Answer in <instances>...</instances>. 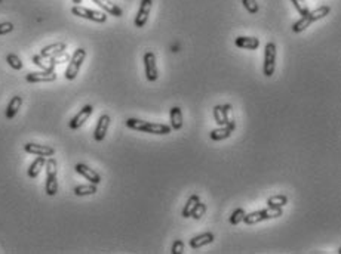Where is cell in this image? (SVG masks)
Instances as JSON below:
<instances>
[{"mask_svg": "<svg viewBox=\"0 0 341 254\" xmlns=\"http://www.w3.org/2000/svg\"><path fill=\"white\" fill-rule=\"evenodd\" d=\"M242 5L243 8L249 12V14H257L260 6L257 3V0H242Z\"/></svg>", "mask_w": 341, "mask_h": 254, "instance_id": "4dcf8cb0", "label": "cell"}, {"mask_svg": "<svg viewBox=\"0 0 341 254\" xmlns=\"http://www.w3.org/2000/svg\"><path fill=\"white\" fill-rule=\"evenodd\" d=\"M232 110L230 104H224V105H215L214 107V120L218 126H224L227 124L229 120V113Z\"/></svg>", "mask_w": 341, "mask_h": 254, "instance_id": "2e32d148", "label": "cell"}, {"mask_svg": "<svg viewBox=\"0 0 341 254\" xmlns=\"http://www.w3.org/2000/svg\"><path fill=\"white\" fill-rule=\"evenodd\" d=\"M92 111H94L92 105H85V107L70 120V129H73V130L80 129V127L85 124V121L92 115Z\"/></svg>", "mask_w": 341, "mask_h": 254, "instance_id": "7c38bea8", "label": "cell"}, {"mask_svg": "<svg viewBox=\"0 0 341 254\" xmlns=\"http://www.w3.org/2000/svg\"><path fill=\"white\" fill-rule=\"evenodd\" d=\"M169 115H170V129L174 130H180L183 127V111L180 107H172L169 110Z\"/></svg>", "mask_w": 341, "mask_h": 254, "instance_id": "44dd1931", "label": "cell"}, {"mask_svg": "<svg viewBox=\"0 0 341 254\" xmlns=\"http://www.w3.org/2000/svg\"><path fill=\"white\" fill-rule=\"evenodd\" d=\"M85 58H86V51L83 48H79V49L74 51L73 56L70 58V64H68V67L66 70V74H64L67 80H74L77 77L79 70H80L83 61H85Z\"/></svg>", "mask_w": 341, "mask_h": 254, "instance_id": "5b68a950", "label": "cell"}, {"mask_svg": "<svg viewBox=\"0 0 341 254\" xmlns=\"http://www.w3.org/2000/svg\"><path fill=\"white\" fill-rule=\"evenodd\" d=\"M170 253H172V254H183L184 253V242L181 239H177L172 244V250H170Z\"/></svg>", "mask_w": 341, "mask_h": 254, "instance_id": "1f68e13d", "label": "cell"}, {"mask_svg": "<svg viewBox=\"0 0 341 254\" xmlns=\"http://www.w3.org/2000/svg\"><path fill=\"white\" fill-rule=\"evenodd\" d=\"M283 214L282 208L279 207H267L264 210H258V211H252L249 214H245L243 220L246 225H255V223H260V222H264V220H269V219H276V217H280Z\"/></svg>", "mask_w": 341, "mask_h": 254, "instance_id": "3957f363", "label": "cell"}, {"mask_svg": "<svg viewBox=\"0 0 341 254\" xmlns=\"http://www.w3.org/2000/svg\"><path fill=\"white\" fill-rule=\"evenodd\" d=\"M110 115L108 114H102L100 118H98V123H97V127H95V132H94V138L97 142H101L104 141L105 135H107V130L110 127Z\"/></svg>", "mask_w": 341, "mask_h": 254, "instance_id": "4fadbf2b", "label": "cell"}, {"mask_svg": "<svg viewBox=\"0 0 341 254\" xmlns=\"http://www.w3.org/2000/svg\"><path fill=\"white\" fill-rule=\"evenodd\" d=\"M214 241V233L211 232H205V233H201V235H196L190 239V247L193 250H198V248H202L208 244H211Z\"/></svg>", "mask_w": 341, "mask_h": 254, "instance_id": "d6986e66", "label": "cell"}, {"mask_svg": "<svg viewBox=\"0 0 341 254\" xmlns=\"http://www.w3.org/2000/svg\"><path fill=\"white\" fill-rule=\"evenodd\" d=\"M21 105H23V98H21V96H14V98L9 101V104H8V108H6V118H8V120H12V118L18 114Z\"/></svg>", "mask_w": 341, "mask_h": 254, "instance_id": "603a6c76", "label": "cell"}, {"mask_svg": "<svg viewBox=\"0 0 341 254\" xmlns=\"http://www.w3.org/2000/svg\"><path fill=\"white\" fill-rule=\"evenodd\" d=\"M45 164H46V158H45L43 155H37V158H36V160L32 163V166L29 167V171H27L29 177L36 179V177L40 174V171H42V169H43Z\"/></svg>", "mask_w": 341, "mask_h": 254, "instance_id": "7402d4cb", "label": "cell"}, {"mask_svg": "<svg viewBox=\"0 0 341 254\" xmlns=\"http://www.w3.org/2000/svg\"><path fill=\"white\" fill-rule=\"evenodd\" d=\"M0 3H2V0H0Z\"/></svg>", "mask_w": 341, "mask_h": 254, "instance_id": "e575fe53", "label": "cell"}, {"mask_svg": "<svg viewBox=\"0 0 341 254\" xmlns=\"http://www.w3.org/2000/svg\"><path fill=\"white\" fill-rule=\"evenodd\" d=\"M144 68H145V77L148 82H156L159 79V71L156 65V55L151 51H147L144 54Z\"/></svg>", "mask_w": 341, "mask_h": 254, "instance_id": "ba28073f", "label": "cell"}, {"mask_svg": "<svg viewBox=\"0 0 341 254\" xmlns=\"http://www.w3.org/2000/svg\"><path fill=\"white\" fill-rule=\"evenodd\" d=\"M92 2H94L95 5H98L104 12H107V14L116 17V18L123 17V11H122L116 3L110 2V0H92Z\"/></svg>", "mask_w": 341, "mask_h": 254, "instance_id": "e0dca14e", "label": "cell"}, {"mask_svg": "<svg viewBox=\"0 0 341 254\" xmlns=\"http://www.w3.org/2000/svg\"><path fill=\"white\" fill-rule=\"evenodd\" d=\"M151 6H153V0H141L139 3V8H138V14L135 17V27L138 28H142L147 21H148V17H150V11H151Z\"/></svg>", "mask_w": 341, "mask_h": 254, "instance_id": "9c48e42d", "label": "cell"}, {"mask_svg": "<svg viewBox=\"0 0 341 254\" xmlns=\"http://www.w3.org/2000/svg\"><path fill=\"white\" fill-rule=\"evenodd\" d=\"M235 45L240 49H249V51H254V49H258L260 46V40L257 37H246V36H239L236 37L235 40Z\"/></svg>", "mask_w": 341, "mask_h": 254, "instance_id": "ffe728a7", "label": "cell"}, {"mask_svg": "<svg viewBox=\"0 0 341 254\" xmlns=\"http://www.w3.org/2000/svg\"><path fill=\"white\" fill-rule=\"evenodd\" d=\"M73 3H76V5H79V3H82V0H73Z\"/></svg>", "mask_w": 341, "mask_h": 254, "instance_id": "836d02e7", "label": "cell"}, {"mask_svg": "<svg viewBox=\"0 0 341 254\" xmlns=\"http://www.w3.org/2000/svg\"><path fill=\"white\" fill-rule=\"evenodd\" d=\"M245 214H246V213H245V210H243V208H236V210L232 213V216H230V223H232V225H235V226H236V225H239V223L243 220Z\"/></svg>", "mask_w": 341, "mask_h": 254, "instance_id": "83f0119b", "label": "cell"}, {"mask_svg": "<svg viewBox=\"0 0 341 254\" xmlns=\"http://www.w3.org/2000/svg\"><path fill=\"white\" fill-rule=\"evenodd\" d=\"M26 80L29 83H49V82H55L57 80V74L54 70H43L40 73H29L26 76Z\"/></svg>", "mask_w": 341, "mask_h": 254, "instance_id": "30bf717a", "label": "cell"}, {"mask_svg": "<svg viewBox=\"0 0 341 254\" xmlns=\"http://www.w3.org/2000/svg\"><path fill=\"white\" fill-rule=\"evenodd\" d=\"M71 14L79 17V18H85V20H89V21H94V23H105L107 21V15L105 12H100V11H94V9H88V8H83L80 5H76L71 8Z\"/></svg>", "mask_w": 341, "mask_h": 254, "instance_id": "8992f818", "label": "cell"}, {"mask_svg": "<svg viewBox=\"0 0 341 254\" xmlns=\"http://www.w3.org/2000/svg\"><path fill=\"white\" fill-rule=\"evenodd\" d=\"M205 211H206V205L204 204V202H198V205L195 207V210L192 211V216L190 217H193L195 220H201L202 219V216L205 214Z\"/></svg>", "mask_w": 341, "mask_h": 254, "instance_id": "f546056e", "label": "cell"}, {"mask_svg": "<svg viewBox=\"0 0 341 254\" xmlns=\"http://www.w3.org/2000/svg\"><path fill=\"white\" fill-rule=\"evenodd\" d=\"M74 194L77 197H86V195H94L97 194V185L89 183V185H79L74 188Z\"/></svg>", "mask_w": 341, "mask_h": 254, "instance_id": "d4e9b609", "label": "cell"}, {"mask_svg": "<svg viewBox=\"0 0 341 254\" xmlns=\"http://www.w3.org/2000/svg\"><path fill=\"white\" fill-rule=\"evenodd\" d=\"M74 170H76L79 174H82L83 177H86V180H89L91 183H94V185H100V183H101V176H100L94 169L88 167L86 164L79 163V164H76Z\"/></svg>", "mask_w": 341, "mask_h": 254, "instance_id": "9a60e30c", "label": "cell"}, {"mask_svg": "<svg viewBox=\"0 0 341 254\" xmlns=\"http://www.w3.org/2000/svg\"><path fill=\"white\" fill-rule=\"evenodd\" d=\"M201 201V198H199V195L198 194H193L189 199H187V202H186V207L183 208V217L184 219H187V217H190L192 216V211L195 210V207L198 205V202Z\"/></svg>", "mask_w": 341, "mask_h": 254, "instance_id": "cb8c5ba5", "label": "cell"}, {"mask_svg": "<svg viewBox=\"0 0 341 254\" xmlns=\"http://www.w3.org/2000/svg\"><path fill=\"white\" fill-rule=\"evenodd\" d=\"M45 166H46V186H45V189H46V194L49 197H54L58 192V180H57V171H58V169H57L55 158L46 160Z\"/></svg>", "mask_w": 341, "mask_h": 254, "instance_id": "277c9868", "label": "cell"}, {"mask_svg": "<svg viewBox=\"0 0 341 254\" xmlns=\"http://www.w3.org/2000/svg\"><path fill=\"white\" fill-rule=\"evenodd\" d=\"M6 62L14 68V70H17V71H20V70H23V67H24V64H23V61L20 59V56L18 55H15V54H9L8 56H6Z\"/></svg>", "mask_w": 341, "mask_h": 254, "instance_id": "4316f807", "label": "cell"}, {"mask_svg": "<svg viewBox=\"0 0 341 254\" xmlns=\"http://www.w3.org/2000/svg\"><path fill=\"white\" fill-rule=\"evenodd\" d=\"M276 45L273 42H269L264 48V76L272 77L276 68Z\"/></svg>", "mask_w": 341, "mask_h": 254, "instance_id": "52a82bcc", "label": "cell"}, {"mask_svg": "<svg viewBox=\"0 0 341 254\" xmlns=\"http://www.w3.org/2000/svg\"><path fill=\"white\" fill-rule=\"evenodd\" d=\"M291 2H292L294 8L297 9V12H298L301 17H304V15L308 12V6H307V3L304 2V0H291Z\"/></svg>", "mask_w": 341, "mask_h": 254, "instance_id": "f1b7e54d", "label": "cell"}, {"mask_svg": "<svg viewBox=\"0 0 341 254\" xmlns=\"http://www.w3.org/2000/svg\"><path fill=\"white\" fill-rule=\"evenodd\" d=\"M286 202H288L286 195H273V197H270L267 199V207H279V208H282Z\"/></svg>", "mask_w": 341, "mask_h": 254, "instance_id": "484cf974", "label": "cell"}, {"mask_svg": "<svg viewBox=\"0 0 341 254\" xmlns=\"http://www.w3.org/2000/svg\"><path fill=\"white\" fill-rule=\"evenodd\" d=\"M235 129H236V123L230 120L227 124L220 126L218 129H214V130L209 133V138H211L212 141H224V139H227V138L232 136V133L235 132Z\"/></svg>", "mask_w": 341, "mask_h": 254, "instance_id": "8fae6325", "label": "cell"}, {"mask_svg": "<svg viewBox=\"0 0 341 254\" xmlns=\"http://www.w3.org/2000/svg\"><path fill=\"white\" fill-rule=\"evenodd\" d=\"M331 12L329 6H319L314 11H308L304 17H301V20H298L294 26H292V31L294 33H301L304 31L307 27H310L314 21H319L325 17H328Z\"/></svg>", "mask_w": 341, "mask_h": 254, "instance_id": "7a4b0ae2", "label": "cell"}, {"mask_svg": "<svg viewBox=\"0 0 341 254\" xmlns=\"http://www.w3.org/2000/svg\"><path fill=\"white\" fill-rule=\"evenodd\" d=\"M66 49H67V45L63 43V42H58V43H54V45H49V46L43 48L39 55H42L43 58H54L57 55H61Z\"/></svg>", "mask_w": 341, "mask_h": 254, "instance_id": "ac0fdd59", "label": "cell"}, {"mask_svg": "<svg viewBox=\"0 0 341 254\" xmlns=\"http://www.w3.org/2000/svg\"><path fill=\"white\" fill-rule=\"evenodd\" d=\"M24 151L29 154H34V155H43V157H52L55 154V149L52 146L48 145H39V143H26L24 145Z\"/></svg>", "mask_w": 341, "mask_h": 254, "instance_id": "5bb4252c", "label": "cell"}, {"mask_svg": "<svg viewBox=\"0 0 341 254\" xmlns=\"http://www.w3.org/2000/svg\"><path fill=\"white\" fill-rule=\"evenodd\" d=\"M12 31H14V24L12 23H2V24H0V36L9 34Z\"/></svg>", "mask_w": 341, "mask_h": 254, "instance_id": "d6a6232c", "label": "cell"}, {"mask_svg": "<svg viewBox=\"0 0 341 254\" xmlns=\"http://www.w3.org/2000/svg\"><path fill=\"white\" fill-rule=\"evenodd\" d=\"M126 126L129 129H132V130L151 133V135H169L170 133V127L166 126V124L150 123V121H144V120H138V118H128Z\"/></svg>", "mask_w": 341, "mask_h": 254, "instance_id": "6da1fadb", "label": "cell"}]
</instances>
